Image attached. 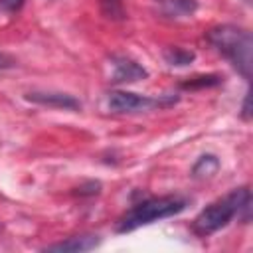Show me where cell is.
I'll use <instances>...</instances> for the list:
<instances>
[{
  "label": "cell",
  "instance_id": "3",
  "mask_svg": "<svg viewBox=\"0 0 253 253\" xmlns=\"http://www.w3.org/2000/svg\"><path fill=\"white\" fill-rule=\"evenodd\" d=\"M188 208V200L182 196H158V198H146L138 204H134L130 210H126L115 225L117 233H130L142 225L154 223L158 219L174 217L182 213Z\"/></svg>",
  "mask_w": 253,
  "mask_h": 253
},
{
  "label": "cell",
  "instance_id": "11",
  "mask_svg": "<svg viewBox=\"0 0 253 253\" xmlns=\"http://www.w3.org/2000/svg\"><path fill=\"white\" fill-rule=\"evenodd\" d=\"M221 83V77L219 75H198V77H192L188 81L182 83L184 89H202V87H213V85H219Z\"/></svg>",
  "mask_w": 253,
  "mask_h": 253
},
{
  "label": "cell",
  "instance_id": "15",
  "mask_svg": "<svg viewBox=\"0 0 253 253\" xmlns=\"http://www.w3.org/2000/svg\"><path fill=\"white\" fill-rule=\"evenodd\" d=\"M241 117H243L245 121H249V117H251V111H249V93L245 95V101H243V111H241Z\"/></svg>",
  "mask_w": 253,
  "mask_h": 253
},
{
  "label": "cell",
  "instance_id": "5",
  "mask_svg": "<svg viewBox=\"0 0 253 253\" xmlns=\"http://www.w3.org/2000/svg\"><path fill=\"white\" fill-rule=\"evenodd\" d=\"M111 81L113 83H134L140 79L148 77V71L134 59L125 57V55H115L111 57Z\"/></svg>",
  "mask_w": 253,
  "mask_h": 253
},
{
  "label": "cell",
  "instance_id": "1",
  "mask_svg": "<svg viewBox=\"0 0 253 253\" xmlns=\"http://www.w3.org/2000/svg\"><path fill=\"white\" fill-rule=\"evenodd\" d=\"M249 210H251V192L247 186L243 188H233L231 192H227L223 198L211 202L210 206H206L194 219L192 229L196 235L200 237H210L215 231L223 229L225 225H229V221L237 215H243V219L249 217Z\"/></svg>",
  "mask_w": 253,
  "mask_h": 253
},
{
  "label": "cell",
  "instance_id": "12",
  "mask_svg": "<svg viewBox=\"0 0 253 253\" xmlns=\"http://www.w3.org/2000/svg\"><path fill=\"white\" fill-rule=\"evenodd\" d=\"M101 8H103V14H105L107 18H113V20L125 18L123 0H101Z\"/></svg>",
  "mask_w": 253,
  "mask_h": 253
},
{
  "label": "cell",
  "instance_id": "13",
  "mask_svg": "<svg viewBox=\"0 0 253 253\" xmlns=\"http://www.w3.org/2000/svg\"><path fill=\"white\" fill-rule=\"evenodd\" d=\"M22 6H24V0H0V8L4 12H10V14L18 12Z\"/></svg>",
  "mask_w": 253,
  "mask_h": 253
},
{
  "label": "cell",
  "instance_id": "14",
  "mask_svg": "<svg viewBox=\"0 0 253 253\" xmlns=\"http://www.w3.org/2000/svg\"><path fill=\"white\" fill-rule=\"evenodd\" d=\"M14 65H16L14 57H10L8 53H2V51H0V71L10 69V67H14Z\"/></svg>",
  "mask_w": 253,
  "mask_h": 253
},
{
  "label": "cell",
  "instance_id": "6",
  "mask_svg": "<svg viewBox=\"0 0 253 253\" xmlns=\"http://www.w3.org/2000/svg\"><path fill=\"white\" fill-rule=\"evenodd\" d=\"M26 99L36 105L49 107V109H63V111L81 109L79 99H75L69 93H61V91H30V93H26Z\"/></svg>",
  "mask_w": 253,
  "mask_h": 253
},
{
  "label": "cell",
  "instance_id": "10",
  "mask_svg": "<svg viewBox=\"0 0 253 253\" xmlns=\"http://www.w3.org/2000/svg\"><path fill=\"white\" fill-rule=\"evenodd\" d=\"M162 57L172 67H186L196 59V53L192 49H184L180 45H170L162 51Z\"/></svg>",
  "mask_w": 253,
  "mask_h": 253
},
{
  "label": "cell",
  "instance_id": "2",
  "mask_svg": "<svg viewBox=\"0 0 253 253\" xmlns=\"http://www.w3.org/2000/svg\"><path fill=\"white\" fill-rule=\"evenodd\" d=\"M208 42L249 81L253 65V38L249 30L233 24H221L208 32Z\"/></svg>",
  "mask_w": 253,
  "mask_h": 253
},
{
  "label": "cell",
  "instance_id": "9",
  "mask_svg": "<svg viewBox=\"0 0 253 253\" xmlns=\"http://www.w3.org/2000/svg\"><path fill=\"white\" fill-rule=\"evenodd\" d=\"M219 168H221V162L215 154H202L192 166V176L194 178H211L213 174H217Z\"/></svg>",
  "mask_w": 253,
  "mask_h": 253
},
{
  "label": "cell",
  "instance_id": "7",
  "mask_svg": "<svg viewBox=\"0 0 253 253\" xmlns=\"http://www.w3.org/2000/svg\"><path fill=\"white\" fill-rule=\"evenodd\" d=\"M198 0H154L156 14L170 20L188 18L198 10Z\"/></svg>",
  "mask_w": 253,
  "mask_h": 253
},
{
  "label": "cell",
  "instance_id": "8",
  "mask_svg": "<svg viewBox=\"0 0 253 253\" xmlns=\"http://www.w3.org/2000/svg\"><path fill=\"white\" fill-rule=\"evenodd\" d=\"M99 245H101L99 235H75V237H67L65 241L45 245L43 251H63V253L71 251V253H81V251H91V249H95Z\"/></svg>",
  "mask_w": 253,
  "mask_h": 253
},
{
  "label": "cell",
  "instance_id": "4",
  "mask_svg": "<svg viewBox=\"0 0 253 253\" xmlns=\"http://www.w3.org/2000/svg\"><path fill=\"white\" fill-rule=\"evenodd\" d=\"M176 101L178 97H170V95L148 97V95H138L130 91H113L107 99V107L111 113H117V115H132V113H144L154 109H166Z\"/></svg>",
  "mask_w": 253,
  "mask_h": 253
}]
</instances>
